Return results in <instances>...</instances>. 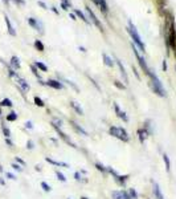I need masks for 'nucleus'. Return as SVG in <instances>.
<instances>
[{
  "mask_svg": "<svg viewBox=\"0 0 176 199\" xmlns=\"http://www.w3.org/2000/svg\"><path fill=\"white\" fill-rule=\"evenodd\" d=\"M45 84L48 85V86L53 88V89H62V88H64V85L61 84L60 81H57V80H48Z\"/></svg>",
  "mask_w": 176,
  "mask_h": 199,
  "instance_id": "1a4fd4ad",
  "label": "nucleus"
},
{
  "mask_svg": "<svg viewBox=\"0 0 176 199\" xmlns=\"http://www.w3.org/2000/svg\"><path fill=\"white\" fill-rule=\"evenodd\" d=\"M62 3H65V4H68V5H70V0H61Z\"/></svg>",
  "mask_w": 176,
  "mask_h": 199,
  "instance_id": "8fccbe9b",
  "label": "nucleus"
},
{
  "mask_svg": "<svg viewBox=\"0 0 176 199\" xmlns=\"http://www.w3.org/2000/svg\"><path fill=\"white\" fill-rule=\"evenodd\" d=\"M25 127H27V129H32V127H33L32 122H30V121H27V122H25Z\"/></svg>",
  "mask_w": 176,
  "mask_h": 199,
  "instance_id": "ea45409f",
  "label": "nucleus"
},
{
  "mask_svg": "<svg viewBox=\"0 0 176 199\" xmlns=\"http://www.w3.org/2000/svg\"><path fill=\"white\" fill-rule=\"evenodd\" d=\"M1 129H3V134L5 136V138H9V137H11V131H9L8 127H5L4 125H3V127H1Z\"/></svg>",
  "mask_w": 176,
  "mask_h": 199,
  "instance_id": "473e14b6",
  "label": "nucleus"
},
{
  "mask_svg": "<svg viewBox=\"0 0 176 199\" xmlns=\"http://www.w3.org/2000/svg\"><path fill=\"white\" fill-rule=\"evenodd\" d=\"M109 134L115 137V138H118L119 141H123V142H128L130 141V136H128L127 130L120 127V126H110Z\"/></svg>",
  "mask_w": 176,
  "mask_h": 199,
  "instance_id": "7ed1b4c3",
  "label": "nucleus"
},
{
  "mask_svg": "<svg viewBox=\"0 0 176 199\" xmlns=\"http://www.w3.org/2000/svg\"><path fill=\"white\" fill-rule=\"evenodd\" d=\"M16 119H17V114L15 112H11L9 114H7V121L13 122V121H16Z\"/></svg>",
  "mask_w": 176,
  "mask_h": 199,
  "instance_id": "a878e982",
  "label": "nucleus"
},
{
  "mask_svg": "<svg viewBox=\"0 0 176 199\" xmlns=\"http://www.w3.org/2000/svg\"><path fill=\"white\" fill-rule=\"evenodd\" d=\"M85 8H86V12H88V15H89V19L91 20V23L94 24V25L97 27V28L100 29V31H102V29H103V28H102V24H101V21L98 20V17L95 16V13H94V12L91 11V8L89 7V5H86Z\"/></svg>",
  "mask_w": 176,
  "mask_h": 199,
  "instance_id": "39448f33",
  "label": "nucleus"
},
{
  "mask_svg": "<svg viewBox=\"0 0 176 199\" xmlns=\"http://www.w3.org/2000/svg\"><path fill=\"white\" fill-rule=\"evenodd\" d=\"M138 136H139V141H140V143H144V141H146L147 137H148V133L143 129V127H140V129H138Z\"/></svg>",
  "mask_w": 176,
  "mask_h": 199,
  "instance_id": "f3484780",
  "label": "nucleus"
},
{
  "mask_svg": "<svg viewBox=\"0 0 176 199\" xmlns=\"http://www.w3.org/2000/svg\"><path fill=\"white\" fill-rule=\"evenodd\" d=\"M81 199H89V198H86V197H81Z\"/></svg>",
  "mask_w": 176,
  "mask_h": 199,
  "instance_id": "5fc2aeb1",
  "label": "nucleus"
},
{
  "mask_svg": "<svg viewBox=\"0 0 176 199\" xmlns=\"http://www.w3.org/2000/svg\"><path fill=\"white\" fill-rule=\"evenodd\" d=\"M115 61H117V65H118V66H119V70H120V75H122V77H123V81H125V82H126V84H127V82H128V77H127V73H126V69H125V66H123V65H122V63H120V61H119L118 59H117Z\"/></svg>",
  "mask_w": 176,
  "mask_h": 199,
  "instance_id": "f8f14e48",
  "label": "nucleus"
},
{
  "mask_svg": "<svg viewBox=\"0 0 176 199\" xmlns=\"http://www.w3.org/2000/svg\"><path fill=\"white\" fill-rule=\"evenodd\" d=\"M61 7H62V10H65V11H68V10H69V7H70V5H68V4H65V3H61Z\"/></svg>",
  "mask_w": 176,
  "mask_h": 199,
  "instance_id": "a19ab883",
  "label": "nucleus"
},
{
  "mask_svg": "<svg viewBox=\"0 0 176 199\" xmlns=\"http://www.w3.org/2000/svg\"><path fill=\"white\" fill-rule=\"evenodd\" d=\"M28 23H29V25L32 27V28H35L36 31H39L40 33H42V24L40 23V21H37L36 19H33V17H28Z\"/></svg>",
  "mask_w": 176,
  "mask_h": 199,
  "instance_id": "0eeeda50",
  "label": "nucleus"
},
{
  "mask_svg": "<svg viewBox=\"0 0 176 199\" xmlns=\"http://www.w3.org/2000/svg\"><path fill=\"white\" fill-rule=\"evenodd\" d=\"M15 3H16V4H20V5H24L25 4V1H24V0H13Z\"/></svg>",
  "mask_w": 176,
  "mask_h": 199,
  "instance_id": "c03bdc74",
  "label": "nucleus"
},
{
  "mask_svg": "<svg viewBox=\"0 0 176 199\" xmlns=\"http://www.w3.org/2000/svg\"><path fill=\"white\" fill-rule=\"evenodd\" d=\"M11 65L13 69H20V60H19V57L16 56L11 57Z\"/></svg>",
  "mask_w": 176,
  "mask_h": 199,
  "instance_id": "aec40b11",
  "label": "nucleus"
},
{
  "mask_svg": "<svg viewBox=\"0 0 176 199\" xmlns=\"http://www.w3.org/2000/svg\"><path fill=\"white\" fill-rule=\"evenodd\" d=\"M12 167H13V170L23 171V169H21V166H20V165H17V163H12Z\"/></svg>",
  "mask_w": 176,
  "mask_h": 199,
  "instance_id": "4c0bfd02",
  "label": "nucleus"
},
{
  "mask_svg": "<svg viewBox=\"0 0 176 199\" xmlns=\"http://www.w3.org/2000/svg\"><path fill=\"white\" fill-rule=\"evenodd\" d=\"M98 1V7H100V10L103 12V13H107V11H109V8H107V3L106 0H97Z\"/></svg>",
  "mask_w": 176,
  "mask_h": 199,
  "instance_id": "6ab92c4d",
  "label": "nucleus"
},
{
  "mask_svg": "<svg viewBox=\"0 0 176 199\" xmlns=\"http://www.w3.org/2000/svg\"><path fill=\"white\" fill-rule=\"evenodd\" d=\"M111 197H113V199H123L122 192H120V191H117V190L111 192Z\"/></svg>",
  "mask_w": 176,
  "mask_h": 199,
  "instance_id": "cd10ccee",
  "label": "nucleus"
},
{
  "mask_svg": "<svg viewBox=\"0 0 176 199\" xmlns=\"http://www.w3.org/2000/svg\"><path fill=\"white\" fill-rule=\"evenodd\" d=\"M16 162H17V163H20V165H23V166L25 165V162H24L21 158H19V157H16Z\"/></svg>",
  "mask_w": 176,
  "mask_h": 199,
  "instance_id": "37998d69",
  "label": "nucleus"
},
{
  "mask_svg": "<svg viewBox=\"0 0 176 199\" xmlns=\"http://www.w3.org/2000/svg\"><path fill=\"white\" fill-rule=\"evenodd\" d=\"M1 171H3V167H1V166H0V173H1Z\"/></svg>",
  "mask_w": 176,
  "mask_h": 199,
  "instance_id": "6e6d98bb",
  "label": "nucleus"
},
{
  "mask_svg": "<svg viewBox=\"0 0 176 199\" xmlns=\"http://www.w3.org/2000/svg\"><path fill=\"white\" fill-rule=\"evenodd\" d=\"M74 178L77 180H81V175H79V171H77V173H74Z\"/></svg>",
  "mask_w": 176,
  "mask_h": 199,
  "instance_id": "79ce46f5",
  "label": "nucleus"
},
{
  "mask_svg": "<svg viewBox=\"0 0 176 199\" xmlns=\"http://www.w3.org/2000/svg\"><path fill=\"white\" fill-rule=\"evenodd\" d=\"M56 177H57V179L58 180H61V182H66V178H65V175L62 173H60V171H56Z\"/></svg>",
  "mask_w": 176,
  "mask_h": 199,
  "instance_id": "c756f323",
  "label": "nucleus"
},
{
  "mask_svg": "<svg viewBox=\"0 0 176 199\" xmlns=\"http://www.w3.org/2000/svg\"><path fill=\"white\" fill-rule=\"evenodd\" d=\"M7 177H8L9 179H16V177H15L13 174H11V173H7Z\"/></svg>",
  "mask_w": 176,
  "mask_h": 199,
  "instance_id": "49530a36",
  "label": "nucleus"
},
{
  "mask_svg": "<svg viewBox=\"0 0 176 199\" xmlns=\"http://www.w3.org/2000/svg\"><path fill=\"white\" fill-rule=\"evenodd\" d=\"M68 199H70V198H68Z\"/></svg>",
  "mask_w": 176,
  "mask_h": 199,
  "instance_id": "13d9d810",
  "label": "nucleus"
},
{
  "mask_svg": "<svg viewBox=\"0 0 176 199\" xmlns=\"http://www.w3.org/2000/svg\"><path fill=\"white\" fill-rule=\"evenodd\" d=\"M0 185H3V186H4V180H3V179H0Z\"/></svg>",
  "mask_w": 176,
  "mask_h": 199,
  "instance_id": "603ef678",
  "label": "nucleus"
},
{
  "mask_svg": "<svg viewBox=\"0 0 176 199\" xmlns=\"http://www.w3.org/2000/svg\"><path fill=\"white\" fill-rule=\"evenodd\" d=\"M17 78V85L21 88V90L23 92H28L29 90V84L25 81L24 78H21V77H16Z\"/></svg>",
  "mask_w": 176,
  "mask_h": 199,
  "instance_id": "ddd939ff",
  "label": "nucleus"
},
{
  "mask_svg": "<svg viewBox=\"0 0 176 199\" xmlns=\"http://www.w3.org/2000/svg\"><path fill=\"white\" fill-rule=\"evenodd\" d=\"M54 129H56V131H57V133H58V136H60V138L65 141V143H68V145H70V146H72V148H74V149H76V148H77V146H76V143H74V142H73V141H72V139H70V138H69V137H68V136H66V134H65V133H64V131H62V130H61V129H60V127H54Z\"/></svg>",
  "mask_w": 176,
  "mask_h": 199,
  "instance_id": "423d86ee",
  "label": "nucleus"
},
{
  "mask_svg": "<svg viewBox=\"0 0 176 199\" xmlns=\"http://www.w3.org/2000/svg\"><path fill=\"white\" fill-rule=\"evenodd\" d=\"M102 59H103V63H105V65L106 66H109V68H113V65H114V61L113 59L109 56V54H106V53H102Z\"/></svg>",
  "mask_w": 176,
  "mask_h": 199,
  "instance_id": "dca6fc26",
  "label": "nucleus"
},
{
  "mask_svg": "<svg viewBox=\"0 0 176 199\" xmlns=\"http://www.w3.org/2000/svg\"><path fill=\"white\" fill-rule=\"evenodd\" d=\"M114 85H115L117 88H119V89H125V85H122L119 81H114Z\"/></svg>",
  "mask_w": 176,
  "mask_h": 199,
  "instance_id": "58836bf2",
  "label": "nucleus"
},
{
  "mask_svg": "<svg viewBox=\"0 0 176 199\" xmlns=\"http://www.w3.org/2000/svg\"><path fill=\"white\" fill-rule=\"evenodd\" d=\"M41 187H42V190H44L45 192H50L52 191V187L46 182H41Z\"/></svg>",
  "mask_w": 176,
  "mask_h": 199,
  "instance_id": "7c9ffc66",
  "label": "nucleus"
},
{
  "mask_svg": "<svg viewBox=\"0 0 176 199\" xmlns=\"http://www.w3.org/2000/svg\"><path fill=\"white\" fill-rule=\"evenodd\" d=\"M95 167H97V170L102 171V173H106L107 171V167H105L103 165H101V163H95Z\"/></svg>",
  "mask_w": 176,
  "mask_h": 199,
  "instance_id": "72a5a7b5",
  "label": "nucleus"
},
{
  "mask_svg": "<svg viewBox=\"0 0 176 199\" xmlns=\"http://www.w3.org/2000/svg\"><path fill=\"white\" fill-rule=\"evenodd\" d=\"M45 161L48 162V163H52V165H54V166H60V167H69V165H68L66 162L54 161V159H52L50 157H45Z\"/></svg>",
  "mask_w": 176,
  "mask_h": 199,
  "instance_id": "9d476101",
  "label": "nucleus"
},
{
  "mask_svg": "<svg viewBox=\"0 0 176 199\" xmlns=\"http://www.w3.org/2000/svg\"><path fill=\"white\" fill-rule=\"evenodd\" d=\"M74 15H76V16H78L81 20H83L86 24H90V21H89V19H86V16H85V15H83L79 10H76V11H74Z\"/></svg>",
  "mask_w": 176,
  "mask_h": 199,
  "instance_id": "412c9836",
  "label": "nucleus"
},
{
  "mask_svg": "<svg viewBox=\"0 0 176 199\" xmlns=\"http://www.w3.org/2000/svg\"><path fill=\"white\" fill-rule=\"evenodd\" d=\"M3 1H4L5 4H8V3H9V0H3Z\"/></svg>",
  "mask_w": 176,
  "mask_h": 199,
  "instance_id": "864d4df0",
  "label": "nucleus"
},
{
  "mask_svg": "<svg viewBox=\"0 0 176 199\" xmlns=\"http://www.w3.org/2000/svg\"><path fill=\"white\" fill-rule=\"evenodd\" d=\"M120 192H122V197H123V199H132V198H131V195L128 194V191H126V190H122Z\"/></svg>",
  "mask_w": 176,
  "mask_h": 199,
  "instance_id": "c9c22d12",
  "label": "nucleus"
},
{
  "mask_svg": "<svg viewBox=\"0 0 176 199\" xmlns=\"http://www.w3.org/2000/svg\"><path fill=\"white\" fill-rule=\"evenodd\" d=\"M35 47H36V49L40 51V52H44V49H45L44 44H42L40 40H36V41H35Z\"/></svg>",
  "mask_w": 176,
  "mask_h": 199,
  "instance_id": "b1692460",
  "label": "nucleus"
},
{
  "mask_svg": "<svg viewBox=\"0 0 176 199\" xmlns=\"http://www.w3.org/2000/svg\"><path fill=\"white\" fill-rule=\"evenodd\" d=\"M154 195H155V199H164V195H163L162 190H160V186L156 182H154Z\"/></svg>",
  "mask_w": 176,
  "mask_h": 199,
  "instance_id": "9b49d317",
  "label": "nucleus"
},
{
  "mask_svg": "<svg viewBox=\"0 0 176 199\" xmlns=\"http://www.w3.org/2000/svg\"><path fill=\"white\" fill-rule=\"evenodd\" d=\"M132 51H134V54H135V57H137V60H138V63H139V65L142 66V69L144 70V72H146V75H148V73H150V68H148L147 66V63H146V60L143 59V57L140 56V54H139V51H138V48L135 47L134 44H132Z\"/></svg>",
  "mask_w": 176,
  "mask_h": 199,
  "instance_id": "20e7f679",
  "label": "nucleus"
},
{
  "mask_svg": "<svg viewBox=\"0 0 176 199\" xmlns=\"http://www.w3.org/2000/svg\"><path fill=\"white\" fill-rule=\"evenodd\" d=\"M147 76H148V77H150V80H151V86H152L154 92H155L157 96L164 97V96H166V90H164V88H163V85H162V82H160L159 77H157V76L152 72V70H150V73H148Z\"/></svg>",
  "mask_w": 176,
  "mask_h": 199,
  "instance_id": "f03ea898",
  "label": "nucleus"
},
{
  "mask_svg": "<svg viewBox=\"0 0 176 199\" xmlns=\"http://www.w3.org/2000/svg\"><path fill=\"white\" fill-rule=\"evenodd\" d=\"M174 51H175V57H176V48H175V49H174Z\"/></svg>",
  "mask_w": 176,
  "mask_h": 199,
  "instance_id": "4d7b16f0",
  "label": "nucleus"
},
{
  "mask_svg": "<svg viewBox=\"0 0 176 199\" xmlns=\"http://www.w3.org/2000/svg\"><path fill=\"white\" fill-rule=\"evenodd\" d=\"M39 5H40V7H42V8H44V10H46V8H48V7H46V4H45L44 1H39Z\"/></svg>",
  "mask_w": 176,
  "mask_h": 199,
  "instance_id": "a18cd8bd",
  "label": "nucleus"
},
{
  "mask_svg": "<svg viewBox=\"0 0 176 199\" xmlns=\"http://www.w3.org/2000/svg\"><path fill=\"white\" fill-rule=\"evenodd\" d=\"M35 104H36L37 106H40V108H42V106H45L44 101H42L41 98H40L39 96H36V97H35Z\"/></svg>",
  "mask_w": 176,
  "mask_h": 199,
  "instance_id": "c85d7f7f",
  "label": "nucleus"
},
{
  "mask_svg": "<svg viewBox=\"0 0 176 199\" xmlns=\"http://www.w3.org/2000/svg\"><path fill=\"white\" fill-rule=\"evenodd\" d=\"M127 31H128L130 36H131V39H132V44H135V47H138L142 52L146 51V45L143 44V41H142V39H140V36H139L137 28H135V25L132 24V21H128Z\"/></svg>",
  "mask_w": 176,
  "mask_h": 199,
  "instance_id": "f257e3e1",
  "label": "nucleus"
},
{
  "mask_svg": "<svg viewBox=\"0 0 176 199\" xmlns=\"http://www.w3.org/2000/svg\"><path fill=\"white\" fill-rule=\"evenodd\" d=\"M35 66L37 69H40V70H42V72H46L48 70V68H46V65L44 63H41V61H36L35 63Z\"/></svg>",
  "mask_w": 176,
  "mask_h": 199,
  "instance_id": "5701e85b",
  "label": "nucleus"
},
{
  "mask_svg": "<svg viewBox=\"0 0 176 199\" xmlns=\"http://www.w3.org/2000/svg\"><path fill=\"white\" fill-rule=\"evenodd\" d=\"M52 125H53V127H61V125H62V121L58 118H53L52 119Z\"/></svg>",
  "mask_w": 176,
  "mask_h": 199,
  "instance_id": "bb28decb",
  "label": "nucleus"
},
{
  "mask_svg": "<svg viewBox=\"0 0 176 199\" xmlns=\"http://www.w3.org/2000/svg\"><path fill=\"white\" fill-rule=\"evenodd\" d=\"M12 105H13V104H12V101L9 98H4V100L0 101V106H8V108H11Z\"/></svg>",
  "mask_w": 176,
  "mask_h": 199,
  "instance_id": "393cba45",
  "label": "nucleus"
},
{
  "mask_svg": "<svg viewBox=\"0 0 176 199\" xmlns=\"http://www.w3.org/2000/svg\"><path fill=\"white\" fill-rule=\"evenodd\" d=\"M70 106L74 109V112L77 113V114H79V116H83V110L82 108L78 105V102H76V101H70Z\"/></svg>",
  "mask_w": 176,
  "mask_h": 199,
  "instance_id": "a211bd4d",
  "label": "nucleus"
},
{
  "mask_svg": "<svg viewBox=\"0 0 176 199\" xmlns=\"http://www.w3.org/2000/svg\"><path fill=\"white\" fill-rule=\"evenodd\" d=\"M163 70H164V72L167 70V61L166 60H163Z\"/></svg>",
  "mask_w": 176,
  "mask_h": 199,
  "instance_id": "de8ad7c7",
  "label": "nucleus"
},
{
  "mask_svg": "<svg viewBox=\"0 0 176 199\" xmlns=\"http://www.w3.org/2000/svg\"><path fill=\"white\" fill-rule=\"evenodd\" d=\"M4 20H5V24H7V28H8V33L11 36H16V31H15V28L12 27V24H11V20H9V17L5 15L4 16Z\"/></svg>",
  "mask_w": 176,
  "mask_h": 199,
  "instance_id": "4468645a",
  "label": "nucleus"
},
{
  "mask_svg": "<svg viewBox=\"0 0 176 199\" xmlns=\"http://www.w3.org/2000/svg\"><path fill=\"white\" fill-rule=\"evenodd\" d=\"M163 162H164V165H166L167 171L171 170V161H169V157L167 154H163Z\"/></svg>",
  "mask_w": 176,
  "mask_h": 199,
  "instance_id": "4be33fe9",
  "label": "nucleus"
},
{
  "mask_svg": "<svg viewBox=\"0 0 176 199\" xmlns=\"http://www.w3.org/2000/svg\"><path fill=\"white\" fill-rule=\"evenodd\" d=\"M33 148H35V143H33L32 142V141H28V142H27V149H29V150H32Z\"/></svg>",
  "mask_w": 176,
  "mask_h": 199,
  "instance_id": "e433bc0d",
  "label": "nucleus"
},
{
  "mask_svg": "<svg viewBox=\"0 0 176 199\" xmlns=\"http://www.w3.org/2000/svg\"><path fill=\"white\" fill-rule=\"evenodd\" d=\"M128 194L131 195V198H132V199H138V192L135 191L134 189H130V190H128Z\"/></svg>",
  "mask_w": 176,
  "mask_h": 199,
  "instance_id": "f704fd0d",
  "label": "nucleus"
},
{
  "mask_svg": "<svg viewBox=\"0 0 176 199\" xmlns=\"http://www.w3.org/2000/svg\"><path fill=\"white\" fill-rule=\"evenodd\" d=\"M114 109H115V113H117V116L120 118V119H123V122H128V117H127V114H126L123 110H120V108L118 106V104H114Z\"/></svg>",
  "mask_w": 176,
  "mask_h": 199,
  "instance_id": "6e6552de",
  "label": "nucleus"
},
{
  "mask_svg": "<svg viewBox=\"0 0 176 199\" xmlns=\"http://www.w3.org/2000/svg\"><path fill=\"white\" fill-rule=\"evenodd\" d=\"M70 124H72V126L74 127V129H76V131H77V133L82 134V136H89V134H88V131H86L85 129H83L82 126H79V125L77 124V122H74V121H70Z\"/></svg>",
  "mask_w": 176,
  "mask_h": 199,
  "instance_id": "2eb2a0df",
  "label": "nucleus"
},
{
  "mask_svg": "<svg viewBox=\"0 0 176 199\" xmlns=\"http://www.w3.org/2000/svg\"><path fill=\"white\" fill-rule=\"evenodd\" d=\"M5 142H7V145H9V146H13V143L9 141V138H5Z\"/></svg>",
  "mask_w": 176,
  "mask_h": 199,
  "instance_id": "09e8293b",
  "label": "nucleus"
},
{
  "mask_svg": "<svg viewBox=\"0 0 176 199\" xmlns=\"http://www.w3.org/2000/svg\"><path fill=\"white\" fill-rule=\"evenodd\" d=\"M30 69H32V73L36 76V78H39V80H41V76H40V73H39V70H37V68L35 65H30Z\"/></svg>",
  "mask_w": 176,
  "mask_h": 199,
  "instance_id": "2f4dec72",
  "label": "nucleus"
},
{
  "mask_svg": "<svg viewBox=\"0 0 176 199\" xmlns=\"http://www.w3.org/2000/svg\"><path fill=\"white\" fill-rule=\"evenodd\" d=\"M70 19H72V20H76V15H74V13H70Z\"/></svg>",
  "mask_w": 176,
  "mask_h": 199,
  "instance_id": "3c124183",
  "label": "nucleus"
}]
</instances>
